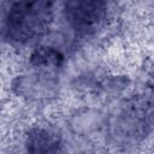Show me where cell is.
<instances>
[{
    "label": "cell",
    "mask_w": 154,
    "mask_h": 154,
    "mask_svg": "<svg viewBox=\"0 0 154 154\" xmlns=\"http://www.w3.org/2000/svg\"><path fill=\"white\" fill-rule=\"evenodd\" d=\"M53 18L54 4L51 1L13 2L5 17V37L17 46L35 43L48 32Z\"/></svg>",
    "instance_id": "1"
},
{
    "label": "cell",
    "mask_w": 154,
    "mask_h": 154,
    "mask_svg": "<svg viewBox=\"0 0 154 154\" xmlns=\"http://www.w3.org/2000/svg\"><path fill=\"white\" fill-rule=\"evenodd\" d=\"M150 102L143 97L128 101L112 117L109 136L116 144L134 146L143 141L152 124Z\"/></svg>",
    "instance_id": "2"
},
{
    "label": "cell",
    "mask_w": 154,
    "mask_h": 154,
    "mask_svg": "<svg viewBox=\"0 0 154 154\" xmlns=\"http://www.w3.org/2000/svg\"><path fill=\"white\" fill-rule=\"evenodd\" d=\"M63 16L70 29L77 36H90L106 23L108 4L100 0L66 1L63 7Z\"/></svg>",
    "instance_id": "3"
},
{
    "label": "cell",
    "mask_w": 154,
    "mask_h": 154,
    "mask_svg": "<svg viewBox=\"0 0 154 154\" xmlns=\"http://www.w3.org/2000/svg\"><path fill=\"white\" fill-rule=\"evenodd\" d=\"M26 154H65L61 137L51 129L35 126L29 130L25 140Z\"/></svg>",
    "instance_id": "4"
},
{
    "label": "cell",
    "mask_w": 154,
    "mask_h": 154,
    "mask_svg": "<svg viewBox=\"0 0 154 154\" xmlns=\"http://www.w3.org/2000/svg\"><path fill=\"white\" fill-rule=\"evenodd\" d=\"M64 54L51 46H40L30 55V65L36 69H59L64 64Z\"/></svg>",
    "instance_id": "5"
}]
</instances>
